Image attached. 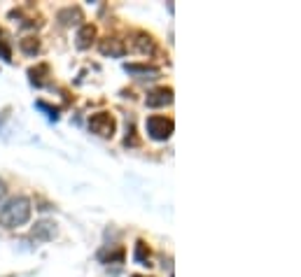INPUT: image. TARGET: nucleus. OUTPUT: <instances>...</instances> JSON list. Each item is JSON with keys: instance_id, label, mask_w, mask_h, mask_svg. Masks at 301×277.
Instances as JSON below:
<instances>
[{"instance_id": "nucleus-15", "label": "nucleus", "mask_w": 301, "mask_h": 277, "mask_svg": "<svg viewBox=\"0 0 301 277\" xmlns=\"http://www.w3.org/2000/svg\"><path fill=\"white\" fill-rule=\"evenodd\" d=\"M35 107L37 109H42V112H47V117H49V119H59V109H56V107H52V105H47V102H45V100H37L35 102Z\"/></svg>"}, {"instance_id": "nucleus-17", "label": "nucleus", "mask_w": 301, "mask_h": 277, "mask_svg": "<svg viewBox=\"0 0 301 277\" xmlns=\"http://www.w3.org/2000/svg\"><path fill=\"white\" fill-rule=\"evenodd\" d=\"M133 277H147V275H133Z\"/></svg>"}, {"instance_id": "nucleus-12", "label": "nucleus", "mask_w": 301, "mask_h": 277, "mask_svg": "<svg viewBox=\"0 0 301 277\" xmlns=\"http://www.w3.org/2000/svg\"><path fill=\"white\" fill-rule=\"evenodd\" d=\"M136 49H138L140 54H152V51H154V42H152V37L145 35V33H138V40H136Z\"/></svg>"}, {"instance_id": "nucleus-8", "label": "nucleus", "mask_w": 301, "mask_h": 277, "mask_svg": "<svg viewBox=\"0 0 301 277\" xmlns=\"http://www.w3.org/2000/svg\"><path fill=\"white\" fill-rule=\"evenodd\" d=\"M124 70L131 73V75H150V79H157L159 75H161V73H159V68L147 66V63H126Z\"/></svg>"}, {"instance_id": "nucleus-16", "label": "nucleus", "mask_w": 301, "mask_h": 277, "mask_svg": "<svg viewBox=\"0 0 301 277\" xmlns=\"http://www.w3.org/2000/svg\"><path fill=\"white\" fill-rule=\"evenodd\" d=\"M0 59L7 61V63H12V49L7 47V42H3V40H0Z\"/></svg>"}, {"instance_id": "nucleus-7", "label": "nucleus", "mask_w": 301, "mask_h": 277, "mask_svg": "<svg viewBox=\"0 0 301 277\" xmlns=\"http://www.w3.org/2000/svg\"><path fill=\"white\" fill-rule=\"evenodd\" d=\"M63 26H79L84 21V14L79 7H66V10H61L59 17H56Z\"/></svg>"}, {"instance_id": "nucleus-10", "label": "nucleus", "mask_w": 301, "mask_h": 277, "mask_svg": "<svg viewBox=\"0 0 301 277\" xmlns=\"http://www.w3.org/2000/svg\"><path fill=\"white\" fill-rule=\"evenodd\" d=\"M133 261L138 265H150V249L145 242H136V252H133Z\"/></svg>"}, {"instance_id": "nucleus-5", "label": "nucleus", "mask_w": 301, "mask_h": 277, "mask_svg": "<svg viewBox=\"0 0 301 277\" xmlns=\"http://www.w3.org/2000/svg\"><path fill=\"white\" fill-rule=\"evenodd\" d=\"M98 49H101L103 56H115V59H121V56L126 54V44L119 37H103L101 42H98Z\"/></svg>"}, {"instance_id": "nucleus-9", "label": "nucleus", "mask_w": 301, "mask_h": 277, "mask_svg": "<svg viewBox=\"0 0 301 277\" xmlns=\"http://www.w3.org/2000/svg\"><path fill=\"white\" fill-rule=\"evenodd\" d=\"M54 235H56V226L52 221H40V224H35V229H33V238H35V240L47 242V240H52Z\"/></svg>"}, {"instance_id": "nucleus-6", "label": "nucleus", "mask_w": 301, "mask_h": 277, "mask_svg": "<svg viewBox=\"0 0 301 277\" xmlns=\"http://www.w3.org/2000/svg\"><path fill=\"white\" fill-rule=\"evenodd\" d=\"M94 40H96V26H91V24L79 26L77 35H75V47L77 49H89L91 44H94Z\"/></svg>"}, {"instance_id": "nucleus-1", "label": "nucleus", "mask_w": 301, "mask_h": 277, "mask_svg": "<svg viewBox=\"0 0 301 277\" xmlns=\"http://www.w3.org/2000/svg\"><path fill=\"white\" fill-rule=\"evenodd\" d=\"M30 214H33L30 200L26 196H14L0 207V224L5 229H21L30 221Z\"/></svg>"}, {"instance_id": "nucleus-2", "label": "nucleus", "mask_w": 301, "mask_h": 277, "mask_svg": "<svg viewBox=\"0 0 301 277\" xmlns=\"http://www.w3.org/2000/svg\"><path fill=\"white\" fill-rule=\"evenodd\" d=\"M145 128H147V135H150L152 140H159V142H163V140L170 138V133H173L175 124H173V119H166V117L152 115V117H147V121H145Z\"/></svg>"}, {"instance_id": "nucleus-4", "label": "nucleus", "mask_w": 301, "mask_h": 277, "mask_svg": "<svg viewBox=\"0 0 301 277\" xmlns=\"http://www.w3.org/2000/svg\"><path fill=\"white\" fill-rule=\"evenodd\" d=\"M173 102V89L170 86H161V89H154L147 93L145 98V105L150 109H157V107H166Z\"/></svg>"}, {"instance_id": "nucleus-13", "label": "nucleus", "mask_w": 301, "mask_h": 277, "mask_svg": "<svg viewBox=\"0 0 301 277\" xmlns=\"http://www.w3.org/2000/svg\"><path fill=\"white\" fill-rule=\"evenodd\" d=\"M19 47H21V51L28 56H35L37 51H40V42H37L35 37H24L21 42H19Z\"/></svg>"}, {"instance_id": "nucleus-11", "label": "nucleus", "mask_w": 301, "mask_h": 277, "mask_svg": "<svg viewBox=\"0 0 301 277\" xmlns=\"http://www.w3.org/2000/svg\"><path fill=\"white\" fill-rule=\"evenodd\" d=\"M47 73H49V66H45V63H42V66L30 68V70H28V77H30V82H33L35 86H42V84H45L42 77H45Z\"/></svg>"}, {"instance_id": "nucleus-14", "label": "nucleus", "mask_w": 301, "mask_h": 277, "mask_svg": "<svg viewBox=\"0 0 301 277\" xmlns=\"http://www.w3.org/2000/svg\"><path fill=\"white\" fill-rule=\"evenodd\" d=\"M101 261L103 263H121L124 261V249H117L112 254H101Z\"/></svg>"}, {"instance_id": "nucleus-3", "label": "nucleus", "mask_w": 301, "mask_h": 277, "mask_svg": "<svg viewBox=\"0 0 301 277\" xmlns=\"http://www.w3.org/2000/svg\"><path fill=\"white\" fill-rule=\"evenodd\" d=\"M115 117L110 115V112H96V115L89 117V131L101 135V138H112L115 135Z\"/></svg>"}]
</instances>
